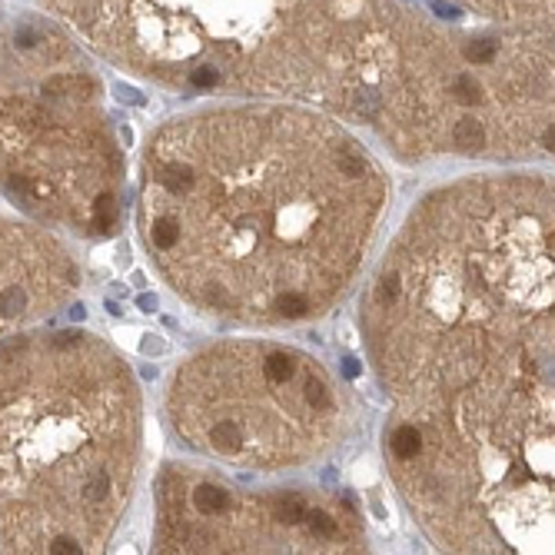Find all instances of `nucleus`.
<instances>
[{
	"mask_svg": "<svg viewBox=\"0 0 555 555\" xmlns=\"http://www.w3.org/2000/svg\"><path fill=\"white\" fill-rule=\"evenodd\" d=\"M170 429L210 462L280 473L323 459L353 432L359 402L319 356L273 339H226L170 379Z\"/></svg>",
	"mask_w": 555,
	"mask_h": 555,
	"instance_id": "7",
	"label": "nucleus"
},
{
	"mask_svg": "<svg viewBox=\"0 0 555 555\" xmlns=\"http://www.w3.org/2000/svg\"><path fill=\"white\" fill-rule=\"evenodd\" d=\"M106 60L173 90L299 96L353 117L389 0H44Z\"/></svg>",
	"mask_w": 555,
	"mask_h": 555,
	"instance_id": "4",
	"label": "nucleus"
},
{
	"mask_svg": "<svg viewBox=\"0 0 555 555\" xmlns=\"http://www.w3.org/2000/svg\"><path fill=\"white\" fill-rule=\"evenodd\" d=\"M77 289L70 247L37 220L0 213V339L57 316Z\"/></svg>",
	"mask_w": 555,
	"mask_h": 555,
	"instance_id": "9",
	"label": "nucleus"
},
{
	"mask_svg": "<svg viewBox=\"0 0 555 555\" xmlns=\"http://www.w3.org/2000/svg\"><path fill=\"white\" fill-rule=\"evenodd\" d=\"M555 197L532 173L425 193L363 296L386 462L442 552H552Z\"/></svg>",
	"mask_w": 555,
	"mask_h": 555,
	"instance_id": "1",
	"label": "nucleus"
},
{
	"mask_svg": "<svg viewBox=\"0 0 555 555\" xmlns=\"http://www.w3.org/2000/svg\"><path fill=\"white\" fill-rule=\"evenodd\" d=\"M492 20H545L552 17V0H462Z\"/></svg>",
	"mask_w": 555,
	"mask_h": 555,
	"instance_id": "10",
	"label": "nucleus"
},
{
	"mask_svg": "<svg viewBox=\"0 0 555 555\" xmlns=\"http://www.w3.org/2000/svg\"><path fill=\"white\" fill-rule=\"evenodd\" d=\"M0 189L44 226L106 237L123 150L80 50L57 24L0 7Z\"/></svg>",
	"mask_w": 555,
	"mask_h": 555,
	"instance_id": "6",
	"label": "nucleus"
},
{
	"mask_svg": "<svg viewBox=\"0 0 555 555\" xmlns=\"http://www.w3.org/2000/svg\"><path fill=\"white\" fill-rule=\"evenodd\" d=\"M356 506L319 489H249L223 469L170 462L156 479V552H359Z\"/></svg>",
	"mask_w": 555,
	"mask_h": 555,
	"instance_id": "8",
	"label": "nucleus"
},
{
	"mask_svg": "<svg viewBox=\"0 0 555 555\" xmlns=\"http://www.w3.org/2000/svg\"><path fill=\"white\" fill-rule=\"evenodd\" d=\"M143 399L83 330L0 339V555L104 552L130 509Z\"/></svg>",
	"mask_w": 555,
	"mask_h": 555,
	"instance_id": "3",
	"label": "nucleus"
},
{
	"mask_svg": "<svg viewBox=\"0 0 555 555\" xmlns=\"http://www.w3.org/2000/svg\"><path fill=\"white\" fill-rule=\"evenodd\" d=\"M353 117L402 160L552 154V27L459 30L389 4Z\"/></svg>",
	"mask_w": 555,
	"mask_h": 555,
	"instance_id": "5",
	"label": "nucleus"
},
{
	"mask_svg": "<svg viewBox=\"0 0 555 555\" xmlns=\"http://www.w3.org/2000/svg\"><path fill=\"white\" fill-rule=\"evenodd\" d=\"M386 200L382 166L332 117L233 104L177 117L150 137L137 223L183 303L270 330L343 299Z\"/></svg>",
	"mask_w": 555,
	"mask_h": 555,
	"instance_id": "2",
	"label": "nucleus"
}]
</instances>
